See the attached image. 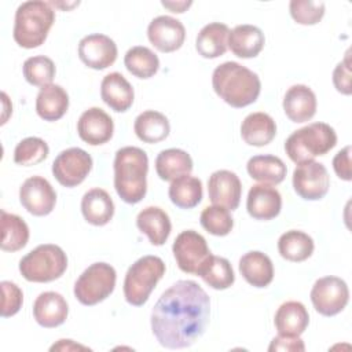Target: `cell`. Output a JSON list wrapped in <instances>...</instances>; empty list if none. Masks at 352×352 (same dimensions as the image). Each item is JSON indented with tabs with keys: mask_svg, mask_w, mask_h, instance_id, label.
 <instances>
[{
	"mask_svg": "<svg viewBox=\"0 0 352 352\" xmlns=\"http://www.w3.org/2000/svg\"><path fill=\"white\" fill-rule=\"evenodd\" d=\"M230 28L221 22L205 25L195 40L197 52L206 59H214L226 54L228 48Z\"/></svg>",
	"mask_w": 352,
	"mask_h": 352,
	"instance_id": "obj_28",
	"label": "cell"
},
{
	"mask_svg": "<svg viewBox=\"0 0 352 352\" xmlns=\"http://www.w3.org/2000/svg\"><path fill=\"white\" fill-rule=\"evenodd\" d=\"M314 249V239L304 231L290 230L283 232L278 239L279 254L287 261H304L312 256Z\"/></svg>",
	"mask_w": 352,
	"mask_h": 352,
	"instance_id": "obj_33",
	"label": "cell"
},
{
	"mask_svg": "<svg viewBox=\"0 0 352 352\" xmlns=\"http://www.w3.org/2000/svg\"><path fill=\"white\" fill-rule=\"evenodd\" d=\"M69 109V95L58 84H50L40 89L36 98V111L44 121L62 118Z\"/></svg>",
	"mask_w": 352,
	"mask_h": 352,
	"instance_id": "obj_29",
	"label": "cell"
},
{
	"mask_svg": "<svg viewBox=\"0 0 352 352\" xmlns=\"http://www.w3.org/2000/svg\"><path fill=\"white\" fill-rule=\"evenodd\" d=\"M292 18L300 25H316L324 15V3L312 0H292L289 4Z\"/></svg>",
	"mask_w": 352,
	"mask_h": 352,
	"instance_id": "obj_41",
	"label": "cell"
},
{
	"mask_svg": "<svg viewBox=\"0 0 352 352\" xmlns=\"http://www.w3.org/2000/svg\"><path fill=\"white\" fill-rule=\"evenodd\" d=\"M283 111L293 122L309 121L316 113V95L304 84L292 85L283 96Z\"/></svg>",
	"mask_w": 352,
	"mask_h": 352,
	"instance_id": "obj_19",
	"label": "cell"
},
{
	"mask_svg": "<svg viewBox=\"0 0 352 352\" xmlns=\"http://www.w3.org/2000/svg\"><path fill=\"white\" fill-rule=\"evenodd\" d=\"M246 209L256 220L275 219L282 209V197L279 191L270 184H254L248 192Z\"/></svg>",
	"mask_w": 352,
	"mask_h": 352,
	"instance_id": "obj_18",
	"label": "cell"
},
{
	"mask_svg": "<svg viewBox=\"0 0 352 352\" xmlns=\"http://www.w3.org/2000/svg\"><path fill=\"white\" fill-rule=\"evenodd\" d=\"M333 84L336 89L344 95L352 94V82H351V67L348 56L342 62H340L333 72Z\"/></svg>",
	"mask_w": 352,
	"mask_h": 352,
	"instance_id": "obj_43",
	"label": "cell"
},
{
	"mask_svg": "<svg viewBox=\"0 0 352 352\" xmlns=\"http://www.w3.org/2000/svg\"><path fill=\"white\" fill-rule=\"evenodd\" d=\"M276 135L274 118L263 111L248 114L241 124V136L249 146L263 147L272 142Z\"/></svg>",
	"mask_w": 352,
	"mask_h": 352,
	"instance_id": "obj_24",
	"label": "cell"
},
{
	"mask_svg": "<svg viewBox=\"0 0 352 352\" xmlns=\"http://www.w3.org/2000/svg\"><path fill=\"white\" fill-rule=\"evenodd\" d=\"M25 80L34 87L50 85L55 77V63L51 58L44 55L30 56L23 62L22 66Z\"/></svg>",
	"mask_w": 352,
	"mask_h": 352,
	"instance_id": "obj_38",
	"label": "cell"
},
{
	"mask_svg": "<svg viewBox=\"0 0 352 352\" xmlns=\"http://www.w3.org/2000/svg\"><path fill=\"white\" fill-rule=\"evenodd\" d=\"M81 212L89 224L106 226L113 219L114 202L106 190L95 187L82 195Z\"/></svg>",
	"mask_w": 352,
	"mask_h": 352,
	"instance_id": "obj_27",
	"label": "cell"
},
{
	"mask_svg": "<svg viewBox=\"0 0 352 352\" xmlns=\"http://www.w3.org/2000/svg\"><path fill=\"white\" fill-rule=\"evenodd\" d=\"M117 44L109 36L92 33L82 37L78 43L80 60L95 70H103L111 66L117 59Z\"/></svg>",
	"mask_w": 352,
	"mask_h": 352,
	"instance_id": "obj_14",
	"label": "cell"
},
{
	"mask_svg": "<svg viewBox=\"0 0 352 352\" xmlns=\"http://www.w3.org/2000/svg\"><path fill=\"white\" fill-rule=\"evenodd\" d=\"M3 292V301H1V316L10 318L18 314L23 302V293L18 285L10 280H3L0 283Z\"/></svg>",
	"mask_w": 352,
	"mask_h": 352,
	"instance_id": "obj_42",
	"label": "cell"
},
{
	"mask_svg": "<svg viewBox=\"0 0 352 352\" xmlns=\"http://www.w3.org/2000/svg\"><path fill=\"white\" fill-rule=\"evenodd\" d=\"M210 300L194 280H177L166 289L151 311V330L168 349L191 346L209 322Z\"/></svg>",
	"mask_w": 352,
	"mask_h": 352,
	"instance_id": "obj_1",
	"label": "cell"
},
{
	"mask_svg": "<svg viewBox=\"0 0 352 352\" xmlns=\"http://www.w3.org/2000/svg\"><path fill=\"white\" fill-rule=\"evenodd\" d=\"M333 169L340 179H342L345 182H349L352 179V176H351V146H345L342 150H340L334 155Z\"/></svg>",
	"mask_w": 352,
	"mask_h": 352,
	"instance_id": "obj_45",
	"label": "cell"
},
{
	"mask_svg": "<svg viewBox=\"0 0 352 352\" xmlns=\"http://www.w3.org/2000/svg\"><path fill=\"white\" fill-rule=\"evenodd\" d=\"M199 276L208 286L216 290L228 289L235 282V274L231 263L224 257L213 254L201 271Z\"/></svg>",
	"mask_w": 352,
	"mask_h": 352,
	"instance_id": "obj_37",
	"label": "cell"
},
{
	"mask_svg": "<svg viewBox=\"0 0 352 352\" xmlns=\"http://www.w3.org/2000/svg\"><path fill=\"white\" fill-rule=\"evenodd\" d=\"M168 194L177 208L192 209L202 201V182L195 176H180L172 180Z\"/></svg>",
	"mask_w": 352,
	"mask_h": 352,
	"instance_id": "obj_35",
	"label": "cell"
},
{
	"mask_svg": "<svg viewBox=\"0 0 352 352\" xmlns=\"http://www.w3.org/2000/svg\"><path fill=\"white\" fill-rule=\"evenodd\" d=\"M126 70L138 78H150L160 69L158 56L147 47L135 45L129 48L124 56Z\"/></svg>",
	"mask_w": 352,
	"mask_h": 352,
	"instance_id": "obj_36",
	"label": "cell"
},
{
	"mask_svg": "<svg viewBox=\"0 0 352 352\" xmlns=\"http://www.w3.org/2000/svg\"><path fill=\"white\" fill-rule=\"evenodd\" d=\"M165 274V263L157 256L138 258L126 271L124 296L128 304L140 307L147 302L151 292Z\"/></svg>",
	"mask_w": 352,
	"mask_h": 352,
	"instance_id": "obj_7",
	"label": "cell"
},
{
	"mask_svg": "<svg viewBox=\"0 0 352 352\" xmlns=\"http://www.w3.org/2000/svg\"><path fill=\"white\" fill-rule=\"evenodd\" d=\"M147 37L158 51L173 52L183 45L186 29L179 19L169 15H160L148 23Z\"/></svg>",
	"mask_w": 352,
	"mask_h": 352,
	"instance_id": "obj_15",
	"label": "cell"
},
{
	"mask_svg": "<svg viewBox=\"0 0 352 352\" xmlns=\"http://www.w3.org/2000/svg\"><path fill=\"white\" fill-rule=\"evenodd\" d=\"M21 205L33 216L50 214L56 204V192L41 176L28 177L19 188Z\"/></svg>",
	"mask_w": 352,
	"mask_h": 352,
	"instance_id": "obj_13",
	"label": "cell"
},
{
	"mask_svg": "<svg viewBox=\"0 0 352 352\" xmlns=\"http://www.w3.org/2000/svg\"><path fill=\"white\" fill-rule=\"evenodd\" d=\"M1 214V242L0 248L4 252H18L26 246L29 241V227L18 214L8 213L6 210Z\"/></svg>",
	"mask_w": 352,
	"mask_h": 352,
	"instance_id": "obj_34",
	"label": "cell"
},
{
	"mask_svg": "<svg viewBox=\"0 0 352 352\" xmlns=\"http://www.w3.org/2000/svg\"><path fill=\"white\" fill-rule=\"evenodd\" d=\"M191 4H192V1H162V6L165 8L170 10L172 12H177V14L184 12Z\"/></svg>",
	"mask_w": 352,
	"mask_h": 352,
	"instance_id": "obj_47",
	"label": "cell"
},
{
	"mask_svg": "<svg viewBox=\"0 0 352 352\" xmlns=\"http://www.w3.org/2000/svg\"><path fill=\"white\" fill-rule=\"evenodd\" d=\"M136 226L140 232L146 234L154 246L164 245L172 231V223L168 213L158 206H147L142 209L136 217Z\"/></svg>",
	"mask_w": 352,
	"mask_h": 352,
	"instance_id": "obj_22",
	"label": "cell"
},
{
	"mask_svg": "<svg viewBox=\"0 0 352 352\" xmlns=\"http://www.w3.org/2000/svg\"><path fill=\"white\" fill-rule=\"evenodd\" d=\"M172 252L177 267L194 275H199L212 257L206 239L194 230L182 231L172 245Z\"/></svg>",
	"mask_w": 352,
	"mask_h": 352,
	"instance_id": "obj_9",
	"label": "cell"
},
{
	"mask_svg": "<svg viewBox=\"0 0 352 352\" xmlns=\"http://www.w3.org/2000/svg\"><path fill=\"white\" fill-rule=\"evenodd\" d=\"M155 170L162 180L172 182L191 173L192 160L190 154L182 148H166L157 155Z\"/></svg>",
	"mask_w": 352,
	"mask_h": 352,
	"instance_id": "obj_31",
	"label": "cell"
},
{
	"mask_svg": "<svg viewBox=\"0 0 352 352\" xmlns=\"http://www.w3.org/2000/svg\"><path fill=\"white\" fill-rule=\"evenodd\" d=\"M214 92L227 104L241 109L254 103L261 91L258 76L238 62H224L212 74Z\"/></svg>",
	"mask_w": 352,
	"mask_h": 352,
	"instance_id": "obj_2",
	"label": "cell"
},
{
	"mask_svg": "<svg viewBox=\"0 0 352 352\" xmlns=\"http://www.w3.org/2000/svg\"><path fill=\"white\" fill-rule=\"evenodd\" d=\"M100 98L114 111H126L135 99V92L129 81L118 72L109 73L100 82Z\"/></svg>",
	"mask_w": 352,
	"mask_h": 352,
	"instance_id": "obj_21",
	"label": "cell"
},
{
	"mask_svg": "<svg viewBox=\"0 0 352 352\" xmlns=\"http://www.w3.org/2000/svg\"><path fill=\"white\" fill-rule=\"evenodd\" d=\"M311 301L316 312L323 316L340 314L349 301V289L344 279L338 276L319 278L311 290Z\"/></svg>",
	"mask_w": 352,
	"mask_h": 352,
	"instance_id": "obj_10",
	"label": "cell"
},
{
	"mask_svg": "<svg viewBox=\"0 0 352 352\" xmlns=\"http://www.w3.org/2000/svg\"><path fill=\"white\" fill-rule=\"evenodd\" d=\"M50 148L45 140L37 136L22 139L14 150V161L22 166H32L43 162L48 157Z\"/></svg>",
	"mask_w": 352,
	"mask_h": 352,
	"instance_id": "obj_39",
	"label": "cell"
},
{
	"mask_svg": "<svg viewBox=\"0 0 352 352\" xmlns=\"http://www.w3.org/2000/svg\"><path fill=\"white\" fill-rule=\"evenodd\" d=\"M274 323L278 334L298 337L308 327L309 314L302 302L286 301L275 312Z\"/></svg>",
	"mask_w": 352,
	"mask_h": 352,
	"instance_id": "obj_26",
	"label": "cell"
},
{
	"mask_svg": "<svg viewBox=\"0 0 352 352\" xmlns=\"http://www.w3.org/2000/svg\"><path fill=\"white\" fill-rule=\"evenodd\" d=\"M208 194L213 205L224 206L235 210L239 206L242 195V184L236 173L220 169L213 172L208 180Z\"/></svg>",
	"mask_w": 352,
	"mask_h": 352,
	"instance_id": "obj_16",
	"label": "cell"
},
{
	"mask_svg": "<svg viewBox=\"0 0 352 352\" xmlns=\"http://www.w3.org/2000/svg\"><path fill=\"white\" fill-rule=\"evenodd\" d=\"M133 131L142 142L151 144L165 140L170 132V125L162 113L146 110L135 118Z\"/></svg>",
	"mask_w": 352,
	"mask_h": 352,
	"instance_id": "obj_32",
	"label": "cell"
},
{
	"mask_svg": "<svg viewBox=\"0 0 352 352\" xmlns=\"http://www.w3.org/2000/svg\"><path fill=\"white\" fill-rule=\"evenodd\" d=\"M50 349L51 351H77V349H88V348L73 342V340H59Z\"/></svg>",
	"mask_w": 352,
	"mask_h": 352,
	"instance_id": "obj_46",
	"label": "cell"
},
{
	"mask_svg": "<svg viewBox=\"0 0 352 352\" xmlns=\"http://www.w3.org/2000/svg\"><path fill=\"white\" fill-rule=\"evenodd\" d=\"M265 37L254 25H238L228 34V48L238 58L249 59L257 56L264 48Z\"/></svg>",
	"mask_w": 352,
	"mask_h": 352,
	"instance_id": "obj_23",
	"label": "cell"
},
{
	"mask_svg": "<svg viewBox=\"0 0 352 352\" xmlns=\"http://www.w3.org/2000/svg\"><path fill=\"white\" fill-rule=\"evenodd\" d=\"M114 132L111 117L100 107H89L77 121V133L81 140L91 146L107 143Z\"/></svg>",
	"mask_w": 352,
	"mask_h": 352,
	"instance_id": "obj_17",
	"label": "cell"
},
{
	"mask_svg": "<svg viewBox=\"0 0 352 352\" xmlns=\"http://www.w3.org/2000/svg\"><path fill=\"white\" fill-rule=\"evenodd\" d=\"M305 349V345L302 340L298 337L292 336H280L278 334L270 344L268 351H286V352H302Z\"/></svg>",
	"mask_w": 352,
	"mask_h": 352,
	"instance_id": "obj_44",
	"label": "cell"
},
{
	"mask_svg": "<svg viewBox=\"0 0 352 352\" xmlns=\"http://www.w3.org/2000/svg\"><path fill=\"white\" fill-rule=\"evenodd\" d=\"M92 169V157L80 147L60 151L52 162V175L63 187L81 184Z\"/></svg>",
	"mask_w": 352,
	"mask_h": 352,
	"instance_id": "obj_11",
	"label": "cell"
},
{
	"mask_svg": "<svg viewBox=\"0 0 352 352\" xmlns=\"http://www.w3.org/2000/svg\"><path fill=\"white\" fill-rule=\"evenodd\" d=\"M239 272L243 279L254 287H265L274 279L271 258L258 250L248 252L239 258Z\"/></svg>",
	"mask_w": 352,
	"mask_h": 352,
	"instance_id": "obj_25",
	"label": "cell"
},
{
	"mask_svg": "<svg viewBox=\"0 0 352 352\" xmlns=\"http://www.w3.org/2000/svg\"><path fill=\"white\" fill-rule=\"evenodd\" d=\"M336 144L337 133L333 126L326 122H312L286 139L285 151L293 162L301 164L327 154Z\"/></svg>",
	"mask_w": 352,
	"mask_h": 352,
	"instance_id": "obj_5",
	"label": "cell"
},
{
	"mask_svg": "<svg viewBox=\"0 0 352 352\" xmlns=\"http://www.w3.org/2000/svg\"><path fill=\"white\" fill-rule=\"evenodd\" d=\"M67 268V256L58 245L44 243L19 260V272L29 282L47 283L60 278Z\"/></svg>",
	"mask_w": 352,
	"mask_h": 352,
	"instance_id": "obj_6",
	"label": "cell"
},
{
	"mask_svg": "<svg viewBox=\"0 0 352 352\" xmlns=\"http://www.w3.org/2000/svg\"><path fill=\"white\" fill-rule=\"evenodd\" d=\"M246 170L252 179L263 184H279L285 180L287 168L279 157L263 154L252 157L246 164Z\"/></svg>",
	"mask_w": 352,
	"mask_h": 352,
	"instance_id": "obj_30",
	"label": "cell"
},
{
	"mask_svg": "<svg viewBox=\"0 0 352 352\" xmlns=\"http://www.w3.org/2000/svg\"><path fill=\"white\" fill-rule=\"evenodd\" d=\"M330 187V176L326 166L316 161L297 164L293 172V188L302 199H322Z\"/></svg>",
	"mask_w": 352,
	"mask_h": 352,
	"instance_id": "obj_12",
	"label": "cell"
},
{
	"mask_svg": "<svg viewBox=\"0 0 352 352\" xmlns=\"http://www.w3.org/2000/svg\"><path fill=\"white\" fill-rule=\"evenodd\" d=\"M148 157L144 150L125 146L114 157V188L126 204L140 202L147 192Z\"/></svg>",
	"mask_w": 352,
	"mask_h": 352,
	"instance_id": "obj_3",
	"label": "cell"
},
{
	"mask_svg": "<svg viewBox=\"0 0 352 352\" xmlns=\"http://www.w3.org/2000/svg\"><path fill=\"white\" fill-rule=\"evenodd\" d=\"M116 270L107 263H94L78 276L74 283V297L82 305H95L106 300L114 290Z\"/></svg>",
	"mask_w": 352,
	"mask_h": 352,
	"instance_id": "obj_8",
	"label": "cell"
},
{
	"mask_svg": "<svg viewBox=\"0 0 352 352\" xmlns=\"http://www.w3.org/2000/svg\"><path fill=\"white\" fill-rule=\"evenodd\" d=\"M199 223L209 234L216 236L228 235L234 227V219L230 210L219 205L206 206L199 216Z\"/></svg>",
	"mask_w": 352,
	"mask_h": 352,
	"instance_id": "obj_40",
	"label": "cell"
},
{
	"mask_svg": "<svg viewBox=\"0 0 352 352\" xmlns=\"http://www.w3.org/2000/svg\"><path fill=\"white\" fill-rule=\"evenodd\" d=\"M55 22L51 3L30 0L19 4L15 11L12 36L15 43L26 50L40 47Z\"/></svg>",
	"mask_w": 352,
	"mask_h": 352,
	"instance_id": "obj_4",
	"label": "cell"
},
{
	"mask_svg": "<svg viewBox=\"0 0 352 352\" xmlns=\"http://www.w3.org/2000/svg\"><path fill=\"white\" fill-rule=\"evenodd\" d=\"M67 315L69 305L65 297L56 292H44L38 294L33 304V316L36 322L45 329L63 324Z\"/></svg>",
	"mask_w": 352,
	"mask_h": 352,
	"instance_id": "obj_20",
	"label": "cell"
}]
</instances>
